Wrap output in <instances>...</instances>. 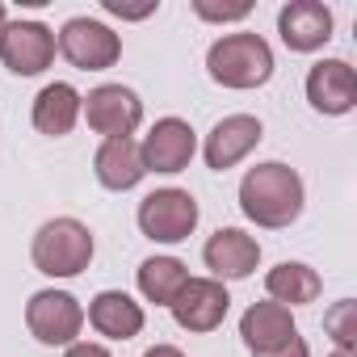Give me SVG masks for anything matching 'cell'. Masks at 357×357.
Masks as SVG:
<instances>
[{
	"label": "cell",
	"instance_id": "6da1fadb",
	"mask_svg": "<svg viewBox=\"0 0 357 357\" xmlns=\"http://www.w3.org/2000/svg\"><path fill=\"white\" fill-rule=\"evenodd\" d=\"M240 211L257 227H290L303 215V176L282 160L248 168L240 181Z\"/></svg>",
	"mask_w": 357,
	"mask_h": 357
},
{
	"label": "cell",
	"instance_id": "7a4b0ae2",
	"mask_svg": "<svg viewBox=\"0 0 357 357\" xmlns=\"http://www.w3.org/2000/svg\"><path fill=\"white\" fill-rule=\"evenodd\" d=\"M211 80L223 89H261L273 76V51L261 34H223L206 55Z\"/></svg>",
	"mask_w": 357,
	"mask_h": 357
},
{
	"label": "cell",
	"instance_id": "3957f363",
	"mask_svg": "<svg viewBox=\"0 0 357 357\" xmlns=\"http://www.w3.org/2000/svg\"><path fill=\"white\" fill-rule=\"evenodd\" d=\"M93 261V231L80 219H51L34 236V269L47 278H76Z\"/></svg>",
	"mask_w": 357,
	"mask_h": 357
},
{
	"label": "cell",
	"instance_id": "277c9868",
	"mask_svg": "<svg viewBox=\"0 0 357 357\" xmlns=\"http://www.w3.org/2000/svg\"><path fill=\"white\" fill-rule=\"evenodd\" d=\"M139 227L155 244H181L198 227V202L185 190H155L139 202Z\"/></svg>",
	"mask_w": 357,
	"mask_h": 357
},
{
	"label": "cell",
	"instance_id": "5b68a950",
	"mask_svg": "<svg viewBox=\"0 0 357 357\" xmlns=\"http://www.w3.org/2000/svg\"><path fill=\"white\" fill-rule=\"evenodd\" d=\"M55 47H59L63 59H68L72 68H80V72H105V68H114L118 55H122V38H118L109 26L93 22V17H72V22L59 30V43H55Z\"/></svg>",
	"mask_w": 357,
	"mask_h": 357
},
{
	"label": "cell",
	"instance_id": "8992f818",
	"mask_svg": "<svg viewBox=\"0 0 357 357\" xmlns=\"http://www.w3.org/2000/svg\"><path fill=\"white\" fill-rule=\"evenodd\" d=\"M26 324L43 344H76L84 328V307L68 290H38L26 307Z\"/></svg>",
	"mask_w": 357,
	"mask_h": 357
},
{
	"label": "cell",
	"instance_id": "52a82bcc",
	"mask_svg": "<svg viewBox=\"0 0 357 357\" xmlns=\"http://www.w3.org/2000/svg\"><path fill=\"white\" fill-rule=\"evenodd\" d=\"M227 307H231V294L215 278H190L181 286V294L168 303L172 319L181 324L185 332H215L227 319Z\"/></svg>",
	"mask_w": 357,
	"mask_h": 357
},
{
	"label": "cell",
	"instance_id": "ba28073f",
	"mask_svg": "<svg viewBox=\"0 0 357 357\" xmlns=\"http://www.w3.org/2000/svg\"><path fill=\"white\" fill-rule=\"evenodd\" d=\"M89 126L105 139H130V130L143 122V101L126 84H101L80 101Z\"/></svg>",
	"mask_w": 357,
	"mask_h": 357
},
{
	"label": "cell",
	"instance_id": "9c48e42d",
	"mask_svg": "<svg viewBox=\"0 0 357 357\" xmlns=\"http://www.w3.org/2000/svg\"><path fill=\"white\" fill-rule=\"evenodd\" d=\"M0 59L17 76H38L55 59V34L43 22H13L0 30Z\"/></svg>",
	"mask_w": 357,
	"mask_h": 357
},
{
	"label": "cell",
	"instance_id": "30bf717a",
	"mask_svg": "<svg viewBox=\"0 0 357 357\" xmlns=\"http://www.w3.org/2000/svg\"><path fill=\"white\" fill-rule=\"evenodd\" d=\"M194 126L181 122V118H160L151 126V135L143 139L139 155H143V168L147 172H181L190 160H194Z\"/></svg>",
	"mask_w": 357,
	"mask_h": 357
},
{
	"label": "cell",
	"instance_id": "8fae6325",
	"mask_svg": "<svg viewBox=\"0 0 357 357\" xmlns=\"http://www.w3.org/2000/svg\"><path fill=\"white\" fill-rule=\"evenodd\" d=\"M307 101L328 118L349 114L357 105V72L344 59H319L307 72Z\"/></svg>",
	"mask_w": 357,
	"mask_h": 357
},
{
	"label": "cell",
	"instance_id": "7c38bea8",
	"mask_svg": "<svg viewBox=\"0 0 357 357\" xmlns=\"http://www.w3.org/2000/svg\"><path fill=\"white\" fill-rule=\"evenodd\" d=\"M278 34L290 51H319L332 38V9L319 0H290L278 13Z\"/></svg>",
	"mask_w": 357,
	"mask_h": 357
},
{
	"label": "cell",
	"instance_id": "4fadbf2b",
	"mask_svg": "<svg viewBox=\"0 0 357 357\" xmlns=\"http://www.w3.org/2000/svg\"><path fill=\"white\" fill-rule=\"evenodd\" d=\"M261 118H252V114H231V118H223L211 135H206V164L215 168V172H227V168H236L257 143H261Z\"/></svg>",
	"mask_w": 357,
	"mask_h": 357
},
{
	"label": "cell",
	"instance_id": "5bb4252c",
	"mask_svg": "<svg viewBox=\"0 0 357 357\" xmlns=\"http://www.w3.org/2000/svg\"><path fill=\"white\" fill-rule=\"evenodd\" d=\"M202 257H206V265L215 269V278H231V282H240V278H248V273L257 269V261H261V244H257L248 231H240V227H219V231L206 240Z\"/></svg>",
	"mask_w": 357,
	"mask_h": 357
},
{
	"label": "cell",
	"instance_id": "9a60e30c",
	"mask_svg": "<svg viewBox=\"0 0 357 357\" xmlns=\"http://www.w3.org/2000/svg\"><path fill=\"white\" fill-rule=\"evenodd\" d=\"M240 336H244V344L252 353H269V349H282L286 340H294L298 328H294L290 307H282V303H252L244 311V319H240Z\"/></svg>",
	"mask_w": 357,
	"mask_h": 357
},
{
	"label": "cell",
	"instance_id": "2e32d148",
	"mask_svg": "<svg viewBox=\"0 0 357 357\" xmlns=\"http://www.w3.org/2000/svg\"><path fill=\"white\" fill-rule=\"evenodd\" d=\"M93 172H97V181L105 190H135L143 181V155H139V143L135 139H105L93 155Z\"/></svg>",
	"mask_w": 357,
	"mask_h": 357
},
{
	"label": "cell",
	"instance_id": "e0dca14e",
	"mask_svg": "<svg viewBox=\"0 0 357 357\" xmlns=\"http://www.w3.org/2000/svg\"><path fill=\"white\" fill-rule=\"evenodd\" d=\"M89 324L109 340H130L143 332V307L122 290H101L89 303Z\"/></svg>",
	"mask_w": 357,
	"mask_h": 357
},
{
	"label": "cell",
	"instance_id": "ac0fdd59",
	"mask_svg": "<svg viewBox=\"0 0 357 357\" xmlns=\"http://www.w3.org/2000/svg\"><path fill=\"white\" fill-rule=\"evenodd\" d=\"M80 101H84V97H80L72 84H63V80L47 84V89L34 97V126H38L43 135H51V139L68 135V130L76 126V118H80Z\"/></svg>",
	"mask_w": 357,
	"mask_h": 357
},
{
	"label": "cell",
	"instance_id": "d6986e66",
	"mask_svg": "<svg viewBox=\"0 0 357 357\" xmlns=\"http://www.w3.org/2000/svg\"><path fill=\"white\" fill-rule=\"evenodd\" d=\"M265 290L273 294V303H290V307H303V303H315L319 298V273L303 261H282L278 269L265 273Z\"/></svg>",
	"mask_w": 357,
	"mask_h": 357
},
{
	"label": "cell",
	"instance_id": "ffe728a7",
	"mask_svg": "<svg viewBox=\"0 0 357 357\" xmlns=\"http://www.w3.org/2000/svg\"><path fill=\"white\" fill-rule=\"evenodd\" d=\"M185 282H190V273H185V265L176 257H151V261L139 265V290H143L147 303L168 307L176 294H181Z\"/></svg>",
	"mask_w": 357,
	"mask_h": 357
},
{
	"label": "cell",
	"instance_id": "44dd1931",
	"mask_svg": "<svg viewBox=\"0 0 357 357\" xmlns=\"http://www.w3.org/2000/svg\"><path fill=\"white\" fill-rule=\"evenodd\" d=\"M324 328H328V336L336 340V353H353V349H357V303H353V298H340V303L324 315Z\"/></svg>",
	"mask_w": 357,
	"mask_h": 357
},
{
	"label": "cell",
	"instance_id": "7402d4cb",
	"mask_svg": "<svg viewBox=\"0 0 357 357\" xmlns=\"http://www.w3.org/2000/svg\"><path fill=\"white\" fill-rule=\"evenodd\" d=\"M194 9L206 22H244L252 13V5H211V0H194Z\"/></svg>",
	"mask_w": 357,
	"mask_h": 357
},
{
	"label": "cell",
	"instance_id": "603a6c76",
	"mask_svg": "<svg viewBox=\"0 0 357 357\" xmlns=\"http://www.w3.org/2000/svg\"><path fill=\"white\" fill-rule=\"evenodd\" d=\"M101 5H105V13H114V17H147V13H155V0H151V5H143V9H126L122 5V0H101Z\"/></svg>",
	"mask_w": 357,
	"mask_h": 357
},
{
	"label": "cell",
	"instance_id": "cb8c5ba5",
	"mask_svg": "<svg viewBox=\"0 0 357 357\" xmlns=\"http://www.w3.org/2000/svg\"><path fill=\"white\" fill-rule=\"evenodd\" d=\"M252 357H307V340H286L282 349H269V353H252Z\"/></svg>",
	"mask_w": 357,
	"mask_h": 357
},
{
	"label": "cell",
	"instance_id": "d4e9b609",
	"mask_svg": "<svg viewBox=\"0 0 357 357\" xmlns=\"http://www.w3.org/2000/svg\"><path fill=\"white\" fill-rule=\"evenodd\" d=\"M68 357H109V349H101V344H68Z\"/></svg>",
	"mask_w": 357,
	"mask_h": 357
},
{
	"label": "cell",
	"instance_id": "484cf974",
	"mask_svg": "<svg viewBox=\"0 0 357 357\" xmlns=\"http://www.w3.org/2000/svg\"><path fill=\"white\" fill-rule=\"evenodd\" d=\"M143 357H185V353H181V349H172V344H151Z\"/></svg>",
	"mask_w": 357,
	"mask_h": 357
},
{
	"label": "cell",
	"instance_id": "4316f807",
	"mask_svg": "<svg viewBox=\"0 0 357 357\" xmlns=\"http://www.w3.org/2000/svg\"><path fill=\"white\" fill-rule=\"evenodd\" d=\"M0 30H5V5H0Z\"/></svg>",
	"mask_w": 357,
	"mask_h": 357
},
{
	"label": "cell",
	"instance_id": "83f0119b",
	"mask_svg": "<svg viewBox=\"0 0 357 357\" xmlns=\"http://www.w3.org/2000/svg\"><path fill=\"white\" fill-rule=\"evenodd\" d=\"M332 357H353V353H332Z\"/></svg>",
	"mask_w": 357,
	"mask_h": 357
}]
</instances>
